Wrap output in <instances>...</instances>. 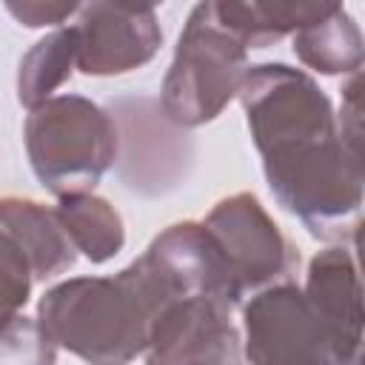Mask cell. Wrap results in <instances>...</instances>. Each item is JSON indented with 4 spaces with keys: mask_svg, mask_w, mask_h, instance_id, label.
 <instances>
[{
    "mask_svg": "<svg viewBox=\"0 0 365 365\" xmlns=\"http://www.w3.org/2000/svg\"><path fill=\"white\" fill-rule=\"evenodd\" d=\"M211 9L245 48H268L331 17L342 0H211Z\"/></svg>",
    "mask_w": 365,
    "mask_h": 365,
    "instance_id": "12",
    "label": "cell"
},
{
    "mask_svg": "<svg viewBox=\"0 0 365 365\" xmlns=\"http://www.w3.org/2000/svg\"><path fill=\"white\" fill-rule=\"evenodd\" d=\"M248 74V48L217 20L211 0H200L180 37L160 88V111L177 128L217 120Z\"/></svg>",
    "mask_w": 365,
    "mask_h": 365,
    "instance_id": "4",
    "label": "cell"
},
{
    "mask_svg": "<svg viewBox=\"0 0 365 365\" xmlns=\"http://www.w3.org/2000/svg\"><path fill=\"white\" fill-rule=\"evenodd\" d=\"M165 294L143 257L114 277H74L51 285L37 302V325L57 348L97 365L143 356L151 319Z\"/></svg>",
    "mask_w": 365,
    "mask_h": 365,
    "instance_id": "2",
    "label": "cell"
},
{
    "mask_svg": "<svg viewBox=\"0 0 365 365\" xmlns=\"http://www.w3.org/2000/svg\"><path fill=\"white\" fill-rule=\"evenodd\" d=\"M66 234L71 237L77 254L100 265L114 259L125 245V222L120 211L94 191H74L57 197L54 205Z\"/></svg>",
    "mask_w": 365,
    "mask_h": 365,
    "instance_id": "13",
    "label": "cell"
},
{
    "mask_svg": "<svg viewBox=\"0 0 365 365\" xmlns=\"http://www.w3.org/2000/svg\"><path fill=\"white\" fill-rule=\"evenodd\" d=\"M23 143L34 177L54 197L94 191L120 157L114 114L80 94H54L29 108Z\"/></svg>",
    "mask_w": 365,
    "mask_h": 365,
    "instance_id": "3",
    "label": "cell"
},
{
    "mask_svg": "<svg viewBox=\"0 0 365 365\" xmlns=\"http://www.w3.org/2000/svg\"><path fill=\"white\" fill-rule=\"evenodd\" d=\"M237 100L274 200L311 237L348 245L362 225V151H354L319 83L285 63L248 66Z\"/></svg>",
    "mask_w": 365,
    "mask_h": 365,
    "instance_id": "1",
    "label": "cell"
},
{
    "mask_svg": "<svg viewBox=\"0 0 365 365\" xmlns=\"http://www.w3.org/2000/svg\"><path fill=\"white\" fill-rule=\"evenodd\" d=\"M291 43L302 66L319 74L336 77L362 68V31L356 20L342 9L308 29L294 31Z\"/></svg>",
    "mask_w": 365,
    "mask_h": 365,
    "instance_id": "14",
    "label": "cell"
},
{
    "mask_svg": "<svg viewBox=\"0 0 365 365\" xmlns=\"http://www.w3.org/2000/svg\"><path fill=\"white\" fill-rule=\"evenodd\" d=\"M77 71L88 77H120L151 63L163 46V29L154 11H131L86 0L80 6Z\"/></svg>",
    "mask_w": 365,
    "mask_h": 365,
    "instance_id": "9",
    "label": "cell"
},
{
    "mask_svg": "<svg viewBox=\"0 0 365 365\" xmlns=\"http://www.w3.org/2000/svg\"><path fill=\"white\" fill-rule=\"evenodd\" d=\"M202 225L214 237L242 297L291 279L299 268L297 245L282 234L251 191L222 197L205 214Z\"/></svg>",
    "mask_w": 365,
    "mask_h": 365,
    "instance_id": "5",
    "label": "cell"
},
{
    "mask_svg": "<svg viewBox=\"0 0 365 365\" xmlns=\"http://www.w3.org/2000/svg\"><path fill=\"white\" fill-rule=\"evenodd\" d=\"M0 248L14 254L34 282L66 274L77 262V248L57 211L17 194L0 197Z\"/></svg>",
    "mask_w": 365,
    "mask_h": 365,
    "instance_id": "11",
    "label": "cell"
},
{
    "mask_svg": "<svg viewBox=\"0 0 365 365\" xmlns=\"http://www.w3.org/2000/svg\"><path fill=\"white\" fill-rule=\"evenodd\" d=\"M31 271L6 248H0V331L26 308L31 297Z\"/></svg>",
    "mask_w": 365,
    "mask_h": 365,
    "instance_id": "17",
    "label": "cell"
},
{
    "mask_svg": "<svg viewBox=\"0 0 365 365\" xmlns=\"http://www.w3.org/2000/svg\"><path fill=\"white\" fill-rule=\"evenodd\" d=\"M143 257L168 291V299L208 297L228 305L231 311L240 308L245 299L214 237L197 220H182L163 228L143 251Z\"/></svg>",
    "mask_w": 365,
    "mask_h": 365,
    "instance_id": "8",
    "label": "cell"
},
{
    "mask_svg": "<svg viewBox=\"0 0 365 365\" xmlns=\"http://www.w3.org/2000/svg\"><path fill=\"white\" fill-rule=\"evenodd\" d=\"M97 3H108L117 9H131V11H154L160 3L165 0H97Z\"/></svg>",
    "mask_w": 365,
    "mask_h": 365,
    "instance_id": "19",
    "label": "cell"
},
{
    "mask_svg": "<svg viewBox=\"0 0 365 365\" xmlns=\"http://www.w3.org/2000/svg\"><path fill=\"white\" fill-rule=\"evenodd\" d=\"M57 345L48 342V336L40 331L37 319H29L17 314L3 331H0V362H54Z\"/></svg>",
    "mask_w": 365,
    "mask_h": 365,
    "instance_id": "16",
    "label": "cell"
},
{
    "mask_svg": "<svg viewBox=\"0 0 365 365\" xmlns=\"http://www.w3.org/2000/svg\"><path fill=\"white\" fill-rule=\"evenodd\" d=\"M86 0H3L6 11L26 29L63 26Z\"/></svg>",
    "mask_w": 365,
    "mask_h": 365,
    "instance_id": "18",
    "label": "cell"
},
{
    "mask_svg": "<svg viewBox=\"0 0 365 365\" xmlns=\"http://www.w3.org/2000/svg\"><path fill=\"white\" fill-rule=\"evenodd\" d=\"M231 308L208 297L171 299L151 319L143 359L151 365L242 362V334Z\"/></svg>",
    "mask_w": 365,
    "mask_h": 365,
    "instance_id": "7",
    "label": "cell"
},
{
    "mask_svg": "<svg viewBox=\"0 0 365 365\" xmlns=\"http://www.w3.org/2000/svg\"><path fill=\"white\" fill-rule=\"evenodd\" d=\"M302 294L328 334L331 365H359L365 311L354 251L348 245L317 251L308 262Z\"/></svg>",
    "mask_w": 365,
    "mask_h": 365,
    "instance_id": "10",
    "label": "cell"
},
{
    "mask_svg": "<svg viewBox=\"0 0 365 365\" xmlns=\"http://www.w3.org/2000/svg\"><path fill=\"white\" fill-rule=\"evenodd\" d=\"M77 68V31L74 26H57L43 40H37L20 60L17 68V100L26 108L40 106L54 97V91L68 83Z\"/></svg>",
    "mask_w": 365,
    "mask_h": 365,
    "instance_id": "15",
    "label": "cell"
},
{
    "mask_svg": "<svg viewBox=\"0 0 365 365\" xmlns=\"http://www.w3.org/2000/svg\"><path fill=\"white\" fill-rule=\"evenodd\" d=\"M242 359L257 365H331L322 322L294 279L254 291L242 305Z\"/></svg>",
    "mask_w": 365,
    "mask_h": 365,
    "instance_id": "6",
    "label": "cell"
}]
</instances>
